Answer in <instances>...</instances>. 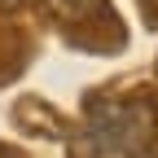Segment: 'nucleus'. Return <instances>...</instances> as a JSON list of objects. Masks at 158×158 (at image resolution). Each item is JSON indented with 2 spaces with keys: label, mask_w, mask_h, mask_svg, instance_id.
Segmentation results:
<instances>
[{
  "label": "nucleus",
  "mask_w": 158,
  "mask_h": 158,
  "mask_svg": "<svg viewBox=\"0 0 158 158\" xmlns=\"http://www.w3.org/2000/svg\"><path fill=\"white\" fill-rule=\"evenodd\" d=\"M154 145V101L127 97V101L97 106L88 114V132L75 158H145Z\"/></svg>",
  "instance_id": "obj_1"
},
{
  "label": "nucleus",
  "mask_w": 158,
  "mask_h": 158,
  "mask_svg": "<svg viewBox=\"0 0 158 158\" xmlns=\"http://www.w3.org/2000/svg\"><path fill=\"white\" fill-rule=\"evenodd\" d=\"M97 5H101V0H48L53 18H62V22H84V18L97 13Z\"/></svg>",
  "instance_id": "obj_2"
},
{
  "label": "nucleus",
  "mask_w": 158,
  "mask_h": 158,
  "mask_svg": "<svg viewBox=\"0 0 158 158\" xmlns=\"http://www.w3.org/2000/svg\"><path fill=\"white\" fill-rule=\"evenodd\" d=\"M22 5H35V0H0V13H9V9H22Z\"/></svg>",
  "instance_id": "obj_3"
}]
</instances>
